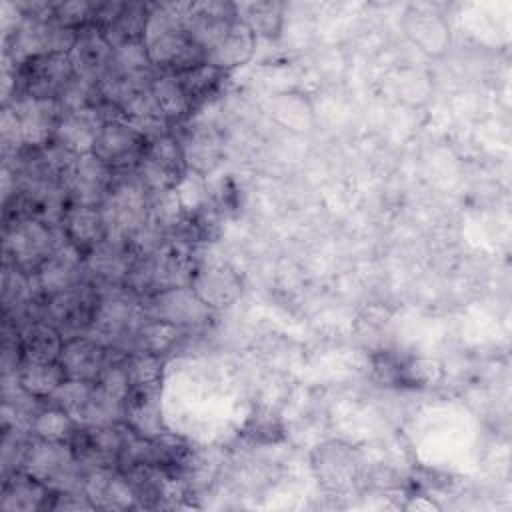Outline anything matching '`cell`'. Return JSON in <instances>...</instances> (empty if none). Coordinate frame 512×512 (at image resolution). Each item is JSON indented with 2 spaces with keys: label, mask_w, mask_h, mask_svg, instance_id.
I'll return each mask as SVG.
<instances>
[{
  "label": "cell",
  "mask_w": 512,
  "mask_h": 512,
  "mask_svg": "<svg viewBox=\"0 0 512 512\" xmlns=\"http://www.w3.org/2000/svg\"><path fill=\"white\" fill-rule=\"evenodd\" d=\"M14 374L20 388L40 402L48 400L56 392V388L66 380V374L60 362L22 360V364Z\"/></svg>",
  "instance_id": "cell-22"
},
{
  "label": "cell",
  "mask_w": 512,
  "mask_h": 512,
  "mask_svg": "<svg viewBox=\"0 0 512 512\" xmlns=\"http://www.w3.org/2000/svg\"><path fill=\"white\" fill-rule=\"evenodd\" d=\"M112 52L114 48L106 40L104 32L96 24H86L78 30L68 56L76 76L100 82L110 70Z\"/></svg>",
  "instance_id": "cell-12"
},
{
  "label": "cell",
  "mask_w": 512,
  "mask_h": 512,
  "mask_svg": "<svg viewBox=\"0 0 512 512\" xmlns=\"http://www.w3.org/2000/svg\"><path fill=\"white\" fill-rule=\"evenodd\" d=\"M50 494L52 492L44 482L28 476L22 470H14L12 474L4 476L0 508L6 512L42 510L48 508Z\"/></svg>",
  "instance_id": "cell-19"
},
{
  "label": "cell",
  "mask_w": 512,
  "mask_h": 512,
  "mask_svg": "<svg viewBox=\"0 0 512 512\" xmlns=\"http://www.w3.org/2000/svg\"><path fill=\"white\" fill-rule=\"evenodd\" d=\"M122 422L142 438H160L166 434L160 406V386H132L124 398Z\"/></svg>",
  "instance_id": "cell-14"
},
{
  "label": "cell",
  "mask_w": 512,
  "mask_h": 512,
  "mask_svg": "<svg viewBox=\"0 0 512 512\" xmlns=\"http://www.w3.org/2000/svg\"><path fill=\"white\" fill-rule=\"evenodd\" d=\"M110 112L112 108L108 104H102L98 108H84L62 114L54 132V142L74 156L92 154L94 142L102 126L112 120Z\"/></svg>",
  "instance_id": "cell-11"
},
{
  "label": "cell",
  "mask_w": 512,
  "mask_h": 512,
  "mask_svg": "<svg viewBox=\"0 0 512 512\" xmlns=\"http://www.w3.org/2000/svg\"><path fill=\"white\" fill-rule=\"evenodd\" d=\"M146 20H148V4L124 2L122 8L118 10V14L108 24H104L100 30L104 32L110 46L118 48L128 42L144 40Z\"/></svg>",
  "instance_id": "cell-24"
},
{
  "label": "cell",
  "mask_w": 512,
  "mask_h": 512,
  "mask_svg": "<svg viewBox=\"0 0 512 512\" xmlns=\"http://www.w3.org/2000/svg\"><path fill=\"white\" fill-rule=\"evenodd\" d=\"M148 138L136 130L126 120H108L96 142L92 154L100 158L112 172H126L136 170L138 162L144 156Z\"/></svg>",
  "instance_id": "cell-6"
},
{
  "label": "cell",
  "mask_w": 512,
  "mask_h": 512,
  "mask_svg": "<svg viewBox=\"0 0 512 512\" xmlns=\"http://www.w3.org/2000/svg\"><path fill=\"white\" fill-rule=\"evenodd\" d=\"M58 362L64 368L66 378L96 382L106 362V346L90 336H76L64 342Z\"/></svg>",
  "instance_id": "cell-15"
},
{
  "label": "cell",
  "mask_w": 512,
  "mask_h": 512,
  "mask_svg": "<svg viewBox=\"0 0 512 512\" xmlns=\"http://www.w3.org/2000/svg\"><path fill=\"white\" fill-rule=\"evenodd\" d=\"M24 360L58 362L66 338L44 318H28L16 326Z\"/></svg>",
  "instance_id": "cell-16"
},
{
  "label": "cell",
  "mask_w": 512,
  "mask_h": 512,
  "mask_svg": "<svg viewBox=\"0 0 512 512\" xmlns=\"http://www.w3.org/2000/svg\"><path fill=\"white\" fill-rule=\"evenodd\" d=\"M18 96H32L44 100H56L66 84L76 76L70 56L66 52H54L30 58L14 66ZM14 100V98H12Z\"/></svg>",
  "instance_id": "cell-5"
},
{
  "label": "cell",
  "mask_w": 512,
  "mask_h": 512,
  "mask_svg": "<svg viewBox=\"0 0 512 512\" xmlns=\"http://www.w3.org/2000/svg\"><path fill=\"white\" fill-rule=\"evenodd\" d=\"M188 6L190 2L148 4L144 46L160 74H180L204 62L202 48L184 26Z\"/></svg>",
  "instance_id": "cell-1"
},
{
  "label": "cell",
  "mask_w": 512,
  "mask_h": 512,
  "mask_svg": "<svg viewBox=\"0 0 512 512\" xmlns=\"http://www.w3.org/2000/svg\"><path fill=\"white\" fill-rule=\"evenodd\" d=\"M78 426L96 428V426H110L118 424L124 418V402L100 390L94 382V390L84 402V406L72 416Z\"/></svg>",
  "instance_id": "cell-27"
},
{
  "label": "cell",
  "mask_w": 512,
  "mask_h": 512,
  "mask_svg": "<svg viewBox=\"0 0 512 512\" xmlns=\"http://www.w3.org/2000/svg\"><path fill=\"white\" fill-rule=\"evenodd\" d=\"M98 302V288L84 280L66 292L46 298L42 302V318L54 324L62 336L70 340L88 332L94 322Z\"/></svg>",
  "instance_id": "cell-3"
},
{
  "label": "cell",
  "mask_w": 512,
  "mask_h": 512,
  "mask_svg": "<svg viewBox=\"0 0 512 512\" xmlns=\"http://www.w3.org/2000/svg\"><path fill=\"white\" fill-rule=\"evenodd\" d=\"M186 166L196 168L198 172L210 170L218 162V144L208 138V134H194L182 144Z\"/></svg>",
  "instance_id": "cell-34"
},
{
  "label": "cell",
  "mask_w": 512,
  "mask_h": 512,
  "mask_svg": "<svg viewBox=\"0 0 512 512\" xmlns=\"http://www.w3.org/2000/svg\"><path fill=\"white\" fill-rule=\"evenodd\" d=\"M110 74L128 78V80H146L150 82L158 72L154 70L148 50L144 46V40L138 42H128L112 52V64H110Z\"/></svg>",
  "instance_id": "cell-26"
},
{
  "label": "cell",
  "mask_w": 512,
  "mask_h": 512,
  "mask_svg": "<svg viewBox=\"0 0 512 512\" xmlns=\"http://www.w3.org/2000/svg\"><path fill=\"white\" fill-rule=\"evenodd\" d=\"M56 102H58L62 114L84 110V108H98L104 104L98 82L82 78V76H74L66 84V88L60 92Z\"/></svg>",
  "instance_id": "cell-31"
},
{
  "label": "cell",
  "mask_w": 512,
  "mask_h": 512,
  "mask_svg": "<svg viewBox=\"0 0 512 512\" xmlns=\"http://www.w3.org/2000/svg\"><path fill=\"white\" fill-rule=\"evenodd\" d=\"M84 494L96 510L140 508L134 490L118 468L86 470Z\"/></svg>",
  "instance_id": "cell-13"
},
{
  "label": "cell",
  "mask_w": 512,
  "mask_h": 512,
  "mask_svg": "<svg viewBox=\"0 0 512 512\" xmlns=\"http://www.w3.org/2000/svg\"><path fill=\"white\" fill-rule=\"evenodd\" d=\"M142 308L148 318L174 324L182 330L202 326L210 318V306L198 298L192 286L160 290L142 298Z\"/></svg>",
  "instance_id": "cell-7"
},
{
  "label": "cell",
  "mask_w": 512,
  "mask_h": 512,
  "mask_svg": "<svg viewBox=\"0 0 512 512\" xmlns=\"http://www.w3.org/2000/svg\"><path fill=\"white\" fill-rule=\"evenodd\" d=\"M60 228L64 232V238L80 248L84 254L106 238V224L100 206L70 204Z\"/></svg>",
  "instance_id": "cell-18"
},
{
  "label": "cell",
  "mask_w": 512,
  "mask_h": 512,
  "mask_svg": "<svg viewBox=\"0 0 512 512\" xmlns=\"http://www.w3.org/2000/svg\"><path fill=\"white\" fill-rule=\"evenodd\" d=\"M46 406H38L30 422V434L52 440V442H68L74 438L78 424L76 420L62 408L44 402Z\"/></svg>",
  "instance_id": "cell-28"
},
{
  "label": "cell",
  "mask_w": 512,
  "mask_h": 512,
  "mask_svg": "<svg viewBox=\"0 0 512 512\" xmlns=\"http://www.w3.org/2000/svg\"><path fill=\"white\" fill-rule=\"evenodd\" d=\"M182 334H184V330L174 324L144 316V320L138 324V328L132 334L128 352L140 350V352L164 356L180 340Z\"/></svg>",
  "instance_id": "cell-25"
},
{
  "label": "cell",
  "mask_w": 512,
  "mask_h": 512,
  "mask_svg": "<svg viewBox=\"0 0 512 512\" xmlns=\"http://www.w3.org/2000/svg\"><path fill=\"white\" fill-rule=\"evenodd\" d=\"M238 20H242L254 36L272 38L282 26V4L276 2H242L234 4Z\"/></svg>",
  "instance_id": "cell-29"
},
{
  "label": "cell",
  "mask_w": 512,
  "mask_h": 512,
  "mask_svg": "<svg viewBox=\"0 0 512 512\" xmlns=\"http://www.w3.org/2000/svg\"><path fill=\"white\" fill-rule=\"evenodd\" d=\"M176 76H178L184 92L188 94L192 106H196V104L204 102L218 88V84L226 76V70H220L212 64L202 62L194 68H188V70L176 74Z\"/></svg>",
  "instance_id": "cell-30"
},
{
  "label": "cell",
  "mask_w": 512,
  "mask_h": 512,
  "mask_svg": "<svg viewBox=\"0 0 512 512\" xmlns=\"http://www.w3.org/2000/svg\"><path fill=\"white\" fill-rule=\"evenodd\" d=\"M86 280L84 252L64 238L54 254L32 274V282L42 300L66 292Z\"/></svg>",
  "instance_id": "cell-10"
},
{
  "label": "cell",
  "mask_w": 512,
  "mask_h": 512,
  "mask_svg": "<svg viewBox=\"0 0 512 512\" xmlns=\"http://www.w3.org/2000/svg\"><path fill=\"white\" fill-rule=\"evenodd\" d=\"M18 124L22 148H42L54 140L62 110L56 100L18 96L6 104Z\"/></svg>",
  "instance_id": "cell-9"
},
{
  "label": "cell",
  "mask_w": 512,
  "mask_h": 512,
  "mask_svg": "<svg viewBox=\"0 0 512 512\" xmlns=\"http://www.w3.org/2000/svg\"><path fill=\"white\" fill-rule=\"evenodd\" d=\"M314 470L318 474V482H322L330 490H344L354 484L358 462L354 452L342 444H326L318 450V460H314Z\"/></svg>",
  "instance_id": "cell-21"
},
{
  "label": "cell",
  "mask_w": 512,
  "mask_h": 512,
  "mask_svg": "<svg viewBox=\"0 0 512 512\" xmlns=\"http://www.w3.org/2000/svg\"><path fill=\"white\" fill-rule=\"evenodd\" d=\"M92 10H94V4L84 0L56 2V4H50V18L64 28L80 30L82 26L92 22Z\"/></svg>",
  "instance_id": "cell-35"
},
{
  "label": "cell",
  "mask_w": 512,
  "mask_h": 512,
  "mask_svg": "<svg viewBox=\"0 0 512 512\" xmlns=\"http://www.w3.org/2000/svg\"><path fill=\"white\" fill-rule=\"evenodd\" d=\"M186 158L182 144L168 132L148 140L142 160L134 174L148 192H170L186 174Z\"/></svg>",
  "instance_id": "cell-4"
},
{
  "label": "cell",
  "mask_w": 512,
  "mask_h": 512,
  "mask_svg": "<svg viewBox=\"0 0 512 512\" xmlns=\"http://www.w3.org/2000/svg\"><path fill=\"white\" fill-rule=\"evenodd\" d=\"M62 242V228H54L34 218H14L6 224L4 256L8 262L32 276Z\"/></svg>",
  "instance_id": "cell-2"
},
{
  "label": "cell",
  "mask_w": 512,
  "mask_h": 512,
  "mask_svg": "<svg viewBox=\"0 0 512 512\" xmlns=\"http://www.w3.org/2000/svg\"><path fill=\"white\" fill-rule=\"evenodd\" d=\"M254 44H256L254 32L236 16V20H232V24L224 30V34L206 50L204 62L220 70H228L232 66L244 64L252 56Z\"/></svg>",
  "instance_id": "cell-17"
},
{
  "label": "cell",
  "mask_w": 512,
  "mask_h": 512,
  "mask_svg": "<svg viewBox=\"0 0 512 512\" xmlns=\"http://www.w3.org/2000/svg\"><path fill=\"white\" fill-rule=\"evenodd\" d=\"M94 390V382H88V380H72V378H66L58 388L56 392L44 400L52 406H58L62 410H66L70 416H74L82 406L84 402L88 400V396L92 394Z\"/></svg>",
  "instance_id": "cell-33"
},
{
  "label": "cell",
  "mask_w": 512,
  "mask_h": 512,
  "mask_svg": "<svg viewBox=\"0 0 512 512\" xmlns=\"http://www.w3.org/2000/svg\"><path fill=\"white\" fill-rule=\"evenodd\" d=\"M126 370L130 386H160L164 360L158 354L132 350L126 356Z\"/></svg>",
  "instance_id": "cell-32"
},
{
  "label": "cell",
  "mask_w": 512,
  "mask_h": 512,
  "mask_svg": "<svg viewBox=\"0 0 512 512\" xmlns=\"http://www.w3.org/2000/svg\"><path fill=\"white\" fill-rule=\"evenodd\" d=\"M190 286L210 308L228 306L240 296L242 290L238 276L226 266H206L194 270Z\"/></svg>",
  "instance_id": "cell-20"
},
{
  "label": "cell",
  "mask_w": 512,
  "mask_h": 512,
  "mask_svg": "<svg viewBox=\"0 0 512 512\" xmlns=\"http://www.w3.org/2000/svg\"><path fill=\"white\" fill-rule=\"evenodd\" d=\"M60 182L70 204L100 206L114 184V172L94 154H82L72 160Z\"/></svg>",
  "instance_id": "cell-8"
},
{
  "label": "cell",
  "mask_w": 512,
  "mask_h": 512,
  "mask_svg": "<svg viewBox=\"0 0 512 512\" xmlns=\"http://www.w3.org/2000/svg\"><path fill=\"white\" fill-rule=\"evenodd\" d=\"M150 90L152 96L164 116V120L174 126L180 124L182 120H186L192 112V102L188 98V94L184 92L180 80L176 74H156L154 80L150 82Z\"/></svg>",
  "instance_id": "cell-23"
}]
</instances>
